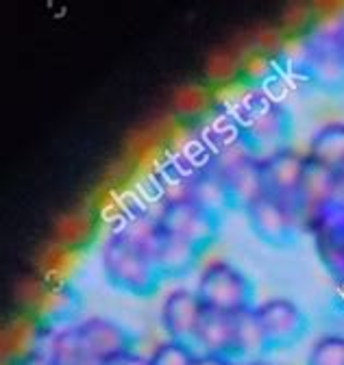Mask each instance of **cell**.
<instances>
[{"mask_svg": "<svg viewBox=\"0 0 344 365\" xmlns=\"http://www.w3.org/2000/svg\"><path fill=\"white\" fill-rule=\"evenodd\" d=\"M74 331L83 356L101 365L120 354L133 352V344H136L133 335L109 317H101V315L88 317L81 324H76Z\"/></svg>", "mask_w": 344, "mask_h": 365, "instance_id": "52a82bcc", "label": "cell"}, {"mask_svg": "<svg viewBox=\"0 0 344 365\" xmlns=\"http://www.w3.org/2000/svg\"><path fill=\"white\" fill-rule=\"evenodd\" d=\"M221 178L225 182L231 211H246L253 202L266 196L260 159H244L221 174Z\"/></svg>", "mask_w": 344, "mask_h": 365, "instance_id": "5bb4252c", "label": "cell"}, {"mask_svg": "<svg viewBox=\"0 0 344 365\" xmlns=\"http://www.w3.org/2000/svg\"><path fill=\"white\" fill-rule=\"evenodd\" d=\"M194 356L196 352L192 346L166 339L153 350V354L148 356V365H192Z\"/></svg>", "mask_w": 344, "mask_h": 365, "instance_id": "7402d4cb", "label": "cell"}, {"mask_svg": "<svg viewBox=\"0 0 344 365\" xmlns=\"http://www.w3.org/2000/svg\"><path fill=\"white\" fill-rule=\"evenodd\" d=\"M201 257H203V250H198L196 246L188 244L186 240L177 235H170L163 231L157 255H155V263L163 279H183L196 267Z\"/></svg>", "mask_w": 344, "mask_h": 365, "instance_id": "2e32d148", "label": "cell"}, {"mask_svg": "<svg viewBox=\"0 0 344 365\" xmlns=\"http://www.w3.org/2000/svg\"><path fill=\"white\" fill-rule=\"evenodd\" d=\"M192 348L196 354H211V356L231 359L233 315L223 313V311H213V309H203Z\"/></svg>", "mask_w": 344, "mask_h": 365, "instance_id": "9a60e30c", "label": "cell"}, {"mask_svg": "<svg viewBox=\"0 0 344 365\" xmlns=\"http://www.w3.org/2000/svg\"><path fill=\"white\" fill-rule=\"evenodd\" d=\"M159 222L166 233L186 240L203 252L218 240L223 226V217L203 209L190 198L163 205L159 211Z\"/></svg>", "mask_w": 344, "mask_h": 365, "instance_id": "5b68a950", "label": "cell"}, {"mask_svg": "<svg viewBox=\"0 0 344 365\" xmlns=\"http://www.w3.org/2000/svg\"><path fill=\"white\" fill-rule=\"evenodd\" d=\"M268 352L266 337L260 324V317H257L255 307L240 311L233 315V350L231 359L240 361H255V359H264Z\"/></svg>", "mask_w": 344, "mask_h": 365, "instance_id": "e0dca14e", "label": "cell"}, {"mask_svg": "<svg viewBox=\"0 0 344 365\" xmlns=\"http://www.w3.org/2000/svg\"><path fill=\"white\" fill-rule=\"evenodd\" d=\"M329 277L344 283V207L331 205L308 231Z\"/></svg>", "mask_w": 344, "mask_h": 365, "instance_id": "8fae6325", "label": "cell"}, {"mask_svg": "<svg viewBox=\"0 0 344 365\" xmlns=\"http://www.w3.org/2000/svg\"><path fill=\"white\" fill-rule=\"evenodd\" d=\"M227 365H248V361H240V359H227Z\"/></svg>", "mask_w": 344, "mask_h": 365, "instance_id": "f546056e", "label": "cell"}, {"mask_svg": "<svg viewBox=\"0 0 344 365\" xmlns=\"http://www.w3.org/2000/svg\"><path fill=\"white\" fill-rule=\"evenodd\" d=\"M79 365H101V363H96V361H90V359H83Z\"/></svg>", "mask_w": 344, "mask_h": 365, "instance_id": "4dcf8cb0", "label": "cell"}, {"mask_svg": "<svg viewBox=\"0 0 344 365\" xmlns=\"http://www.w3.org/2000/svg\"><path fill=\"white\" fill-rule=\"evenodd\" d=\"M338 182H335V200L333 205H342L344 207V165L340 170H335Z\"/></svg>", "mask_w": 344, "mask_h": 365, "instance_id": "484cf974", "label": "cell"}, {"mask_svg": "<svg viewBox=\"0 0 344 365\" xmlns=\"http://www.w3.org/2000/svg\"><path fill=\"white\" fill-rule=\"evenodd\" d=\"M192 365H227L225 356H211V354H196Z\"/></svg>", "mask_w": 344, "mask_h": 365, "instance_id": "d4e9b609", "label": "cell"}, {"mask_svg": "<svg viewBox=\"0 0 344 365\" xmlns=\"http://www.w3.org/2000/svg\"><path fill=\"white\" fill-rule=\"evenodd\" d=\"M203 302L192 289L170 292L161 304V327L168 339L186 346L194 344V335L203 315Z\"/></svg>", "mask_w": 344, "mask_h": 365, "instance_id": "7c38bea8", "label": "cell"}, {"mask_svg": "<svg viewBox=\"0 0 344 365\" xmlns=\"http://www.w3.org/2000/svg\"><path fill=\"white\" fill-rule=\"evenodd\" d=\"M308 155H300L294 148H285L262 159V176L266 196L290 207L296 213V194L303 178Z\"/></svg>", "mask_w": 344, "mask_h": 365, "instance_id": "30bf717a", "label": "cell"}, {"mask_svg": "<svg viewBox=\"0 0 344 365\" xmlns=\"http://www.w3.org/2000/svg\"><path fill=\"white\" fill-rule=\"evenodd\" d=\"M308 157L331 170H340L344 165V122L320 126L310 140Z\"/></svg>", "mask_w": 344, "mask_h": 365, "instance_id": "d6986e66", "label": "cell"}, {"mask_svg": "<svg viewBox=\"0 0 344 365\" xmlns=\"http://www.w3.org/2000/svg\"><path fill=\"white\" fill-rule=\"evenodd\" d=\"M335 170L305 159L303 178H300L298 194H296V217L300 231H310V226L333 205L335 200Z\"/></svg>", "mask_w": 344, "mask_h": 365, "instance_id": "ba28073f", "label": "cell"}, {"mask_svg": "<svg viewBox=\"0 0 344 365\" xmlns=\"http://www.w3.org/2000/svg\"><path fill=\"white\" fill-rule=\"evenodd\" d=\"M194 292L205 309L223 311L229 315L257 307L253 281L229 261H211L201 272Z\"/></svg>", "mask_w": 344, "mask_h": 365, "instance_id": "3957f363", "label": "cell"}, {"mask_svg": "<svg viewBox=\"0 0 344 365\" xmlns=\"http://www.w3.org/2000/svg\"><path fill=\"white\" fill-rule=\"evenodd\" d=\"M111 235L120 237L122 242L131 244L133 248H138L155 259L161 235H163V228H161L159 215H153L146 209L133 207V209L122 211L118 215Z\"/></svg>", "mask_w": 344, "mask_h": 365, "instance_id": "4fadbf2b", "label": "cell"}, {"mask_svg": "<svg viewBox=\"0 0 344 365\" xmlns=\"http://www.w3.org/2000/svg\"><path fill=\"white\" fill-rule=\"evenodd\" d=\"M236 126L248 153L260 161L290 148L292 113L262 91H255L242 103Z\"/></svg>", "mask_w": 344, "mask_h": 365, "instance_id": "6da1fadb", "label": "cell"}, {"mask_svg": "<svg viewBox=\"0 0 344 365\" xmlns=\"http://www.w3.org/2000/svg\"><path fill=\"white\" fill-rule=\"evenodd\" d=\"M101 261L107 283L128 296L148 298L166 281L153 257L113 235L107 237Z\"/></svg>", "mask_w": 344, "mask_h": 365, "instance_id": "7a4b0ae2", "label": "cell"}, {"mask_svg": "<svg viewBox=\"0 0 344 365\" xmlns=\"http://www.w3.org/2000/svg\"><path fill=\"white\" fill-rule=\"evenodd\" d=\"M308 365H344V335H323L308 354Z\"/></svg>", "mask_w": 344, "mask_h": 365, "instance_id": "44dd1931", "label": "cell"}, {"mask_svg": "<svg viewBox=\"0 0 344 365\" xmlns=\"http://www.w3.org/2000/svg\"><path fill=\"white\" fill-rule=\"evenodd\" d=\"M190 200L211 213H216L218 217L231 211V202H229L223 178L218 174H213L211 170H207L205 165L194 170L192 185H190Z\"/></svg>", "mask_w": 344, "mask_h": 365, "instance_id": "ac0fdd59", "label": "cell"}, {"mask_svg": "<svg viewBox=\"0 0 344 365\" xmlns=\"http://www.w3.org/2000/svg\"><path fill=\"white\" fill-rule=\"evenodd\" d=\"M248 365H273V363L266 359H255V361H248Z\"/></svg>", "mask_w": 344, "mask_h": 365, "instance_id": "f1b7e54d", "label": "cell"}, {"mask_svg": "<svg viewBox=\"0 0 344 365\" xmlns=\"http://www.w3.org/2000/svg\"><path fill=\"white\" fill-rule=\"evenodd\" d=\"M300 68L314 87L331 94L344 91V46L335 31H316L305 39Z\"/></svg>", "mask_w": 344, "mask_h": 365, "instance_id": "277c9868", "label": "cell"}, {"mask_svg": "<svg viewBox=\"0 0 344 365\" xmlns=\"http://www.w3.org/2000/svg\"><path fill=\"white\" fill-rule=\"evenodd\" d=\"M103 365H148V359L140 356L138 352H126V354H120Z\"/></svg>", "mask_w": 344, "mask_h": 365, "instance_id": "603a6c76", "label": "cell"}, {"mask_svg": "<svg viewBox=\"0 0 344 365\" xmlns=\"http://www.w3.org/2000/svg\"><path fill=\"white\" fill-rule=\"evenodd\" d=\"M251 231L255 233V237L273 246V248H288L296 242V233L300 231V224L296 213L264 196L257 202H253L246 211H244Z\"/></svg>", "mask_w": 344, "mask_h": 365, "instance_id": "9c48e42d", "label": "cell"}, {"mask_svg": "<svg viewBox=\"0 0 344 365\" xmlns=\"http://www.w3.org/2000/svg\"><path fill=\"white\" fill-rule=\"evenodd\" d=\"M333 304L344 311V283H335V292H333Z\"/></svg>", "mask_w": 344, "mask_h": 365, "instance_id": "4316f807", "label": "cell"}, {"mask_svg": "<svg viewBox=\"0 0 344 365\" xmlns=\"http://www.w3.org/2000/svg\"><path fill=\"white\" fill-rule=\"evenodd\" d=\"M335 35H338V39H340V43L344 46V20L340 22V26L335 29Z\"/></svg>", "mask_w": 344, "mask_h": 365, "instance_id": "83f0119b", "label": "cell"}, {"mask_svg": "<svg viewBox=\"0 0 344 365\" xmlns=\"http://www.w3.org/2000/svg\"><path fill=\"white\" fill-rule=\"evenodd\" d=\"M16 365H55L51 359H46V356H41V354H37V352H29L26 356H22Z\"/></svg>", "mask_w": 344, "mask_h": 365, "instance_id": "cb8c5ba5", "label": "cell"}, {"mask_svg": "<svg viewBox=\"0 0 344 365\" xmlns=\"http://www.w3.org/2000/svg\"><path fill=\"white\" fill-rule=\"evenodd\" d=\"M33 352L51 359L55 365H79L85 359L81 352L74 327L72 329L46 331V339L39 341V346Z\"/></svg>", "mask_w": 344, "mask_h": 365, "instance_id": "ffe728a7", "label": "cell"}, {"mask_svg": "<svg viewBox=\"0 0 344 365\" xmlns=\"http://www.w3.org/2000/svg\"><path fill=\"white\" fill-rule=\"evenodd\" d=\"M255 311H257V317H260L268 352L285 350L298 344L310 329V319L305 311L294 300L283 298V296L257 304Z\"/></svg>", "mask_w": 344, "mask_h": 365, "instance_id": "8992f818", "label": "cell"}]
</instances>
